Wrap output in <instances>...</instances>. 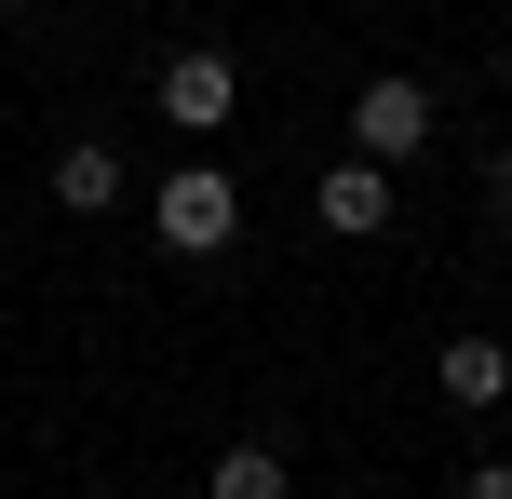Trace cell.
<instances>
[{
	"instance_id": "4",
	"label": "cell",
	"mask_w": 512,
	"mask_h": 499,
	"mask_svg": "<svg viewBox=\"0 0 512 499\" xmlns=\"http://www.w3.org/2000/svg\"><path fill=\"white\" fill-rule=\"evenodd\" d=\"M324 230H351V243L391 230V176H378V162H337V176H324Z\"/></svg>"
},
{
	"instance_id": "1",
	"label": "cell",
	"mask_w": 512,
	"mask_h": 499,
	"mask_svg": "<svg viewBox=\"0 0 512 499\" xmlns=\"http://www.w3.org/2000/svg\"><path fill=\"white\" fill-rule=\"evenodd\" d=\"M176 257H230V230H243V189L216 176V162H189V176H162V216H149Z\"/></svg>"
},
{
	"instance_id": "5",
	"label": "cell",
	"mask_w": 512,
	"mask_h": 499,
	"mask_svg": "<svg viewBox=\"0 0 512 499\" xmlns=\"http://www.w3.org/2000/svg\"><path fill=\"white\" fill-rule=\"evenodd\" d=\"M432 378H445V405H499V392H512V351H499V338H445Z\"/></svg>"
},
{
	"instance_id": "2",
	"label": "cell",
	"mask_w": 512,
	"mask_h": 499,
	"mask_svg": "<svg viewBox=\"0 0 512 499\" xmlns=\"http://www.w3.org/2000/svg\"><path fill=\"white\" fill-rule=\"evenodd\" d=\"M351 135H364V162H405V149H432V95H418L405 68H378L351 95Z\"/></svg>"
},
{
	"instance_id": "6",
	"label": "cell",
	"mask_w": 512,
	"mask_h": 499,
	"mask_svg": "<svg viewBox=\"0 0 512 499\" xmlns=\"http://www.w3.org/2000/svg\"><path fill=\"white\" fill-rule=\"evenodd\" d=\"M54 203H68V216H108V203H122V149H108V135H81V149L54 162Z\"/></svg>"
},
{
	"instance_id": "9",
	"label": "cell",
	"mask_w": 512,
	"mask_h": 499,
	"mask_svg": "<svg viewBox=\"0 0 512 499\" xmlns=\"http://www.w3.org/2000/svg\"><path fill=\"white\" fill-rule=\"evenodd\" d=\"M499 189H512V149H499Z\"/></svg>"
},
{
	"instance_id": "10",
	"label": "cell",
	"mask_w": 512,
	"mask_h": 499,
	"mask_svg": "<svg viewBox=\"0 0 512 499\" xmlns=\"http://www.w3.org/2000/svg\"><path fill=\"white\" fill-rule=\"evenodd\" d=\"M0 14H27V0H0Z\"/></svg>"
},
{
	"instance_id": "8",
	"label": "cell",
	"mask_w": 512,
	"mask_h": 499,
	"mask_svg": "<svg viewBox=\"0 0 512 499\" xmlns=\"http://www.w3.org/2000/svg\"><path fill=\"white\" fill-rule=\"evenodd\" d=\"M472 499H512V459H486V473H472Z\"/></svg>"
},
{
	"instance_id": "3",
	"label": "cell",
	"mask_w": 512,
	"mask_h": 499,
	"mask_svg": "<svg viewBox=\"0 0 512 499\" xmlns=\"http://www.w3.org/2000/svg\"><path fill=\"white\" fill-rule=\"evenodd\" d=\"M230 108H243V68H230V54H176V68H162V122H176V135H216Z\"/></svg>"
},
{
	"instance_id": "7",
	"label": "cell",
	"mask_w": 512,
	"mask_h": 499,
	"mask_svg": "<svg viewBox=\"0 0 512 499\" xmlns=\"http://www.w3.org/2000/svg\"><path fill=\"white\" fill-rule=\"evenodd\" d=\"M297 473H283V446L270 432H243V446H216V499H283Z\"/></svg>"
}]
</instances>
